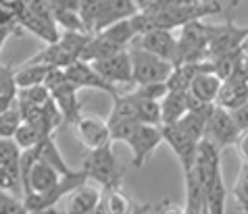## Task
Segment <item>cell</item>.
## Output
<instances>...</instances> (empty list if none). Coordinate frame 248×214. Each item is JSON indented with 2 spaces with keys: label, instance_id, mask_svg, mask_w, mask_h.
I'll return each instance as SVG.
<instances>
[{
  "label": "cell",
  "instance_id": "obj_29",
  "mask_svg": "<svg viewBox=\"0 0 248 214\" xmlns=\"http://www.w3.org/2000/svg\"><path fill=\"white\" fill-rule=\"evenodd\" d=\"M21 123H23V114H21L19 104L15 102L9 110H4V113L0 114V137H13Z\"/></svg>",
  "mask_w": 248,
  "mask_h": 214
},
{
  "label": "cell",
  "instance_id": "obj_5",
  "mask_svg": "<svg viewBox=\"0 0 248 214\" xmlns=\"http://www.w3.org/2000/svg\"><path fill=\"white\" fill-rule=\"evenodd\" d=\"M161 127H163V142L173 150L182 171L184 172L194 171V162L198 154V140L186 133L177 123H173V125H161Z\"/></svg>",
  "mask_w": 248,
  "mask_h": 214
},
{
  "label": "cell",
  "instance_id": "obj_1",
  "mask_svg": "<svg viewBox=\"0 0 248 214\" xmlns=\"http://www.w3.org/2000/svg\"><path fill=\"white\" fill-rule=\"evenodd\" d=\"M81 171L86 172L88 181L100 185V189H119L121 179L125 175V169L117 160L111 143L88 150L81 160Z\"/></svg>",
  "mask_w": 248,
  "mask_h": 214
},
{
  "label": "cell",
  "instance_id": "obj_14",
  "mask_svg": "<svg viewBox=\"0 0 248 214\" xmlns=\"http://www.w3.org/2000/svg\"><path fill=\"white\" fill-rule=\"evenodd\" d=\"M221 77L211 71V69H201L198 67V73L194 75L192 84L188 87L190 96H194L198 102H204V104H215L219 87H221Z\"/></svg>",
  "mask_w": 248,
  "mask_h": 214
},
{
  "label": "cell",
  "instance_id": "obj_21",
  "mask_svg": "<svg viewBox=\"0 0 248 214\" xmlns=\"http://www.w3.org/2000/svg\"><path fill=\"white\" fill-rule=\"evenodd\" d=\"M52 67H48L44 63H33V60H27L25 65H21L15 71V84L19 89H25V87H31V86H40L44 84L48 71Z\"/></svg>",
  "mask_w": 248,
  "mask_h": 214
},
{
  "label": "cell",
  "instance_id": "obj_2",
  "mask_svg": "<svg viewBox=\"0 0 248 214\" xmlns=\"http://www.w3.org/2000/svg\"><path fill=\"white\" fill-rule=\"evenodd\" d=\"M177 36V57L175 65L180 63H198V60L209 58V44L211 38L215 36L217 25L204 23L202 19L190 21L180 27Z\"/></svg>",
  "mask_w": 248,
  "mask_h": 214
},
{
  "label": "cell",
  "instance_id": "obj_12",
  "mask_svg": "<svg viewBox=\"0 0 248 214\" xmlns=\"http://www.w3.org/2000/svg\"><path fill=\"white\" fill-rule=\"evenodd\" d=\"M136 13V0H98V17H96L94 23V33L102 31L115 21L134 17Z\"/></svg>",
  "mask_w": 248,
  "mask_h": 214
},
{
  "label": "cell",
  "instance_id": "obj_23",
  "mask_svg": "<svg viewBox=\"0 0 248 214\" xmlns=\"http://www.w3.org/2000/svg\"><path fill=\"white\" fill-rule=\"evenodd\" d=\"M134 210V204L119 189H102V198L96 212L102 214H127Z\"/></svg>",
  "mask_w": 248,
  "mask_h": 214
},
{
  "label": "cell",
  "instance_id": "obj_34",
  "mask_svg": "<svg viewBox=\"0 0 248 214\" xmlns=\"http://www.w3.org/2000/svg\"><path fill=\"white\" fill-rule=\"evenodd\" d=\"M230 113H232V119H233V123H236V127L240 131V135H242L244 131H248V102L236 106L233 110H230Z\"/></svg>",
  "mask_w": 248,
  "mask_h": 214
},
{
  "label": "cell",
  "instance_id": "obj_8",
  "mask_svg": "<svg viewBox=\"0 0 248 214\" xmlns=\"http://www.w3.org/2000/svg\"><path fill=\"white\" fill-rule=\"evenodd\" d=\"M102 77L111 81L113 86H134V71L132 58H129V48L117 54H111L107 58H98L92 63Z\"/></svg>",
  "mask_w": 248,
  "mask_h": 214
},
{
  "label": "cell",
  "instance_id": "obj_3",
  "mask_svg": "<svg viewBox=\"0 0 248 214\" xmlns=\"http://www.w3.org/2000/svg\"><path fill=\"white\" fill-rule=\"evenodd\" d=\"M129 58H132L134 86L150 84V81H167L175 67L173 60L153 54L140 46H129Z\"/></svg>",
  "mask_w": 248,
  "mask_h": 214
},
{
  "label": "cell",
  "instance_id": "obj_37",
  "mask_svg": "<svg viewBox=\"0 0 248 214\" xmlns=\"http://www.w3.org/2000/svg\"><path fill=\"white\" fill-rule=\"evenodd\" d=\"M15 102H17L15 96H0V114H2L4 110H9Z\"/></svg>",
  "mask_w": 248,
  "mask_h": 214
},
{
  "label": "cell",
  "instance_id": "obj_4",
  "mask_svg": "<svg viewBox=\"0 0 248 214\" xmlns=\"http://www.w3.org/2000/svg\"><path fill=\"white\" fill-rule=\"evenodd\" d=\"M125 143L129 146V150H132V167L142 169L150 158V154L163 143V127L140 123Z\"/></svg>",
  "mask_w": 248,
  "mask_h": 214
},
{
  "label": "cell",
  "instance_id": "obj_24",
  "mask_svg": "<svg viewBox=\"0 0 248 214\" xmlns=\"http://www.w3.org/2000/svg\"><path fill=\"white\" fill-rule=\"evenodd\" d=\"M38 150H40V160H44V162L50 164V167H54L61 175H69V172H73V169H69V164L65 162L63 154H61L57 142H54V135L44 137V140L38 143Z\"/></svg>",
  "mask_w": 248,
  "mask_h": 214
},
{
  "label": "cell",
  "instance_id": "obj_26",
  "mask_svg": "<svg viewBox=\"0 0 248 214\" xmlns=\"http://www.w3.org/2000/svg\"><path fill=\"white\" fill-rule=\"evenodd\" d=\"M232 198L236 200V204L240 206V210L248 214V162L242 160L240 171L236 175V181L232 185Z\"/></svg>",
  "mask_w": 248,
  "mask_h": 214
},
{
  "label": "cell",
  "instance_id": "obj_33",
  "mask_svg": "<svg viewBox=\"0 0 248 214\" xmlns=\"http://www.w3.org/2000/svg\"><path fill=\"white\" fill-rule=\"evenodd\" d=\"M19 87L15 84V69L0 65V96H15L17 98Z\"/></svg>",
  "mask_w": 248,
  "mask_h": 214
},
{
  "label": "cell",
  "instance_id": "obj_20",
  "mask_svg": "<svg viewBox=\"0 0 248 214\" xmlns=\"http://www.w3.org/2000/svg\"><path fill=\"white\" fill-rule=\"evenodd\" d=\"M30 60H33V63H44L48 67H61V69H65V67H69L71 63H75L78 57H75L71 50H67V48L61 44V40H57V42L48 44L44 50H40L36 57L30 58Z\"/></svg>",
  "mask_w": 248,
  "mask_h": 214
},
{
  "label": "cell",
  "instance_id": "obj_18",
  "mask_svg": "<svg viewBox=\"0 0 248 214\" xmlns=\"http://www.w3.org/2000/svg\"><path fill=\"white\" fill-rule=\"evenodd\" d=\"M188 92L182 89H169L161 100V125H173L188 113Z\"/></svg>",
  "mask_w": 248,
  "mask_h": 214
},
{
  "label": "cell",
  "instance_id": "obj_9",
  "mask_svg": "<svg viewBox=\"0 0 248 214\" xmlns=\"http://www.w3.org/2000/svg\"><path fill=\"white\" fill-rule=\"evenodd\" d=\"M75 133H78L79 142L84 143L88 150L107 146L111 142V127H108V121L100 119V116L94 114H81L78 121L73 123Z\"/></svg>",
  "mask_w": 248,
  "mask_h": 214
},
{
  "label": "cell",
  "instance_id": "obj_28",
  "mask_svg": "<svg viewBox=\"0 0 248 214\" xmlns=\"http://www.w3.org/2000/svg\"><path fill=\"white\" fill-rule=\"evenodd\" d=\"M13 140H15V143L21 150H30V148H33V146H38L40 142L44 140L42 137V133L33 127V125H30L27 121H23L21 125L17 127V131H15V135H13Z\"/></svg>",
  "mask_w": 248,
  "mask_h": 214
},
{
  "label": "cell",
  "instance_id": "obj_6",
  "mask_svg": "<svg viewBox=\"0 0 248 214\" xmlns=\"http://www.w3.org/2000/svg\"><path fill=\"white\" fill-rule=\"evenodd\" d=\"M204 137L209 142H213L219 150H225V148H232L236 146L238 140H240V131L236 127V123L232 119V113L223 106H217L213 108V114L209 119V125H206V133Z\"/></svg>",
  "mask_w": 248,
  "mask_h": 214
},
{
  "label": "cell",
  "instance_id": "obj_13",
  "mask_svg": "<svg viewBox=\"0 0 248 214\" xmlns=\"http://www.w3.org/2000/svg\"><path fill=\"white\" fill-rule=\"evenodd\" d=\"M79 87H75L71 81H65L63 86H59L57 89H52L50 96L52 100L57 102L59 110L63 113V119H65V125H73L75 121L81 116V100H79Z\"/></svg>",
  "mask_w": 248,
  "mask_h": 214
},
{
  "label": "cell",
  "instance_id": "obj_19",
  "mask_svg": "<svg viewBox=\"0 0 248 214\" xmlns=\"http://www.w3.org/2000/svg\"><path fill=\"white\" fill-rule=\"evenodd\" d=\"M213 108H215V104H202V106L190 108L188 113L177 121V125H180L188 135H192L194 140L201 142L204 137V133H206V125H209Z\"/></svg>",
  "mask_w": 248,
  "mask_h": 214
},
{
  "label": "cell",
  "instance_id": "obj_30",
  "mask_svg": "<svg viewBox=\"0 0 248 214\" xmlns=\"http://www.w3.org/2000/svg\"><path fill=\"white\" fill-rule=\"evenodd\" d=\"M169 92L167 81H150V84H138L132 94H136L138 98H146V100H158L161 102L165 98V94Z\"/></svg>",
  "mask_w": 248,
  "mask_h": 214
},
{
  "label": "cell",
  "instance_id": "obj_35",
  "mask_svg": "<svg viewBox=\"0 0 248 214\" xmlns=\"http://www.w3.org/2000/svg\"><path fill=\"white\" fill-rule=\"evenodd\" d=\"M238 154L240 158H242L244 162H248V131H244L242 135H240V140H238Z\"/></svg>",
  "mask_w": 248,
  "mask_h": 214
},
{
  "label": "cell",
  "instance_id": "obj_31",
  "mask_svg": "<svg viewBox=\"0 0 248 214\" xmlns=\"http://www.w3.org/2000/svg\"><path fill=\"white\" fill-rule=\"evenodd\" d=\"M17 185H21V169H19V164L0 162V189L15 191Z\"/></svg>",
  "mask_w": 248,
  "mask_h": 214
},
{
  "label": "cell",
  "instance_id": "obj_17",
  "mask_svg": "<svg viewBox=\"0 0 248 214\" xmlns=\"http://www.w3.org/2000/svg\"><path fill=\"white\" fill-rule=\"evenodd\" d=\"M184 185H186V214H209V204H206V191L202 183L198 181L196 172H184Z\"/></svg>",
  "mask_w": 248,
  "mask_h": 214
},
{
  "label": "cell",
  "instance_id": "obj_27",
  "mask_svg": "<svg viewBox=\"0 0 248 214\" xmlns=\"http://www.w3.org/2000/svg\"><path fill=\"white\" fill-rule=\"evenodd\" d=\"M50 98H52L50 89H48L44 84L31 86V87H25V89H19L17 92V102H21V104H31V106H42Z\"/></svg>",
  "mask_w": 248,
  "mask_h": 214
},
{
  "label": "cell",
  "instance_id": "obj_16",
  "mask_svg": "<svg viewBox=\"0 0 248 214\" xmlns=\"http://www.w3.org/2000/svg\"><path fill=\"white\" fill-rule=\"evenodd\" d=\"M248 102V81L240 79V77H227L221 81V87H219L217 106H223L227 110H233L236 106Z\"/></svg>",
  "mask_w": 248,
  "mask_h": 214
},
{
  "label": "cell",
  "instance_id": "obj_10",
  "mask_svg": "<svg viewBox=\"0 0 248 214\" xmlns=\"http://www.w3.org/2000/svg\"><path fill=\"white\" fill-rule=\"evenodd\" d=\"M132 46H140L144 50L158 54V57L173 60L177 57V36H173V29H163V27H155V29H148L140 33Z\"/></svg>",
  "mask_w": 248,
  "mask_h": 214
},
{
  "label": "cell",
  "instance_id": "obj_22",
  "mask_svg": "<svg viewBox=\"0 0 248 214\" xmlns=\"http://www.w3.org/2000/svg\"><path fill=\"white\" fill-rule=\"evenodd\" d=\"M98 33H102L107 40H111L113 44L121 46V48H129L134 44V40L138 38V31L134 27L132 17H129V19H121V21H115V23L105 27V29L98 31Z\"/></svg>",
  "mask_w": 248,
  "mask_h": 214
},
{
  "label": "cell",
  "instance_id": "obj_15",
  "mask_svg": "<svg viewBox=\"0 0 248 214\" xmlns=\"http://www.w3.org/2000/svg\"><path fill=\"white\" fill-rule=\"evenodd\" d=\"M100 198H102V189L92 187L86 181L84 185H79L78 189H73L69 193L67 212L69 214H94L100 204Z\"/></svg>",
  "mask_w": 248,
  "mask_h": 214
},
{
  "label": "cell",
  "instance_id": "obj_11",
  "mask_svg": "<svg viewBox=\"0 0 248 214\" xmlns=\"http://www.w3.org/2000/svg\"><path fill=\"white\" fill-rule=\"evenodd\" d=\"M61 177L63 175L54 167H50L44 160H38L30 169V175H27V179L21 185L23 196H30V193H33V196H46V193H50L59 185Z\"/></svg>",
  "mask_w": 248,
  "mask_h": 214
},
{
  "label": "cell",
  "instance_id": "obj_25",
  "mask_svg": "<svg viewBox=\"0 0 248 214\" xmlns=\"http://www.w3.org/2000/svg\"><path fill=\"white\" fill-rule=\"evenodd\" d=\"M198 63H201V60H198ZM198 63H180V65H175L173 73H171L169 79H167V87L188 92L192 79H194V75L198 73Z\"/></svg>",
  "mask_w": 248,
  "mask_h": 214
},
{
  "label": "cell",
  "instance_id": "obj_38",
  "mask_svg": "<svg viewBox=\"0 0 248 214\" xmlns=\"http://www.w3.org/2000/svg\"><path fill=\"white\" fill-rule=\"evenodd\" d=\"M238 4H240V0H230V11H233Z\"/></svg>",
  "mask_w": 248,
  "mask_h": 214
},
{
  "label": "cell",
  "instance_id": "obj_36",
  "mask_svg": "<svg viewBox=\"0 0 248 214\" xmlns=\"http://www.w3.org/2000/svg\"><path fill=\"white\" fill-rule=\"evenodd\" d=\"M161 2V0H136V6H138V13H146V11H153L155 6Z\"/></svg>",
  "mask_w": 248,
  "mask_h": 214
},
{
  "label": "cell",
  "instance_id": "obj_32",
  "mask_svg": "<svg viewBox=\"0 0 248 214\" xmlns=\"http://www.w3.org/2000/svg\"><path fill=\"white\" fill-rule=\"evenodd\" d=\"M0 214H27L23 200L13 196V191L0 189Z\"/></svg>",
  "mask_w": 248,
  "mask_h": 214
},
{
  "label": "cell",
  "instance_id": "obj_7",
  "mask_svg": "<svg viewBox=\"0 0 248 214\" xmlns=\"http://www.w3.org/2000/svg\"><path fill=\"white\" fill-rule=\"evenodd\" d=\"M65 73H67V79L71 81L75 87H90V89H100V92L108 94L111 98L119 96L117 92V86H113L111 81H107L102 75L96 71V67L90 63V60H81L78 58L75 63H71L69 67H65Z\"/></svg>",
  "mask_w": 248,
  "mask_h": 214
}]
</instances>
